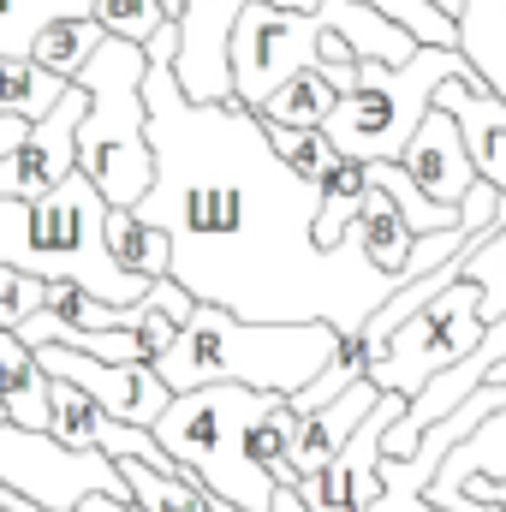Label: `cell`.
<instances>
[{
    "mask_svg": "<svg viewBox=\"0 0 506 512\" xmlns=\"http://www.w3.org/2000/svg\"><path fill=\"white\" fill-rule=\"evenodd\" d=\"M155 185L131 209L167 239V280L191 304H215L256 328H334L358 340L364 322L399 292L346 233L334 251L316 245L322 185H304L239 102L191 108L167 66L143 78Z\"/></svg>",
    "mask_w": 506,
    "mask_h": 512,
    "instance_id": "6da1fadb",
    "label": "cell"
},
{
    "mask_svg": "<svg viewBox=\"0 0 506 512\" xmlns=\"http://www.w3.org/2000/svg\"><path fill=\"white\" fill-rule=\"evenodd\" d=\"M340 358V334L310 322V328H256L215 304H197L191 322L173 334V346L149 364L155 382L179 393L197 387H245V393H274L292 399Z\"/></svg>",
    "mask_w": 506,
    "mask_h": 512,
    "instance_id": "7a4b0ae2",
    "label": "cell"
},
{
    "mask_svg": "<svg viewBox=\"0 0 506 512\" xmlns=\"http://www.w3.org/2000/svg\"><path fill=\"white\" fill-rule=\"evenodd\" d=\"M274 405H286V399L245 393V387H197V393H179L149 435L215 507L268 512L274 507V483L251 459V435Z\"/></svg>",
    "mask_w": 506,
    "mask_h": 512,
    "instance_id": "3957f363",
    "label": "cell"
},
{
    "mask_svg": "<svg viewBox=\"0 0 506 512\" xmlns=\"http://www.w3.org/2000/svg\"><path fill=\"white\" fill-rule=\"evenodd\" d=\"M143 78L149 60L143 48L102 36V48L84 60L72 84H84L90 108L78 120V173L96 185L108 209H137L143 191L155 185V155H149V114H143Z\"/></svg>",
    "mask_w": 506,
    "mask_h": 512,
    "instance_id": "277c9868",
    "label": "cell"
},
{
    "mask_svg": "<svg viewBox=\"0 0 506 512\" xmlns=\"http://www.w3.org/2000/svg\"><path fill=\"white\" fill-rule=\"evenodd\" d=\"M465 72L471 66L459 60V48H417L405 66H358V90L334 102L322 137L334 143L340 161H358V167L399 161L411 131L429 114V96Z\"/></svg>",
    "mask_w": 506,
    "mask_h": 512,
    "instance_id": "5b68a950",
    "label": "cell"
},
{
    "mask_svg": "<svg viewBox=\"0 0 506 512\" xmlns=\"http://www.w3.org/2000/svg\"><path fill=\"white\" fill-rule=\"evenodd\" d=\"M477 304H483V298H477L471 280H453L447 292H435L405 328L387 334L381 352H370V358L358 352V358H364V382L376 387V393H393V399L411 405L441 370H453V364L477 346V334H483Z\"/></svg>",
    "mask_w": 506,
    "mask_h": 512,
    "instance_id": "8992f818",
    "label": "cell"
},
{
    "mask_svg": "<svg viewBox=\"0 0 506 512\" xmlns=\"http://www.w3.org/2000/svg\"><path fill=\"white\" fill-rule=\"evenodd\" d=\"M0 483L42 512H78L90 495L131 501L114 459L60 447L54 435H30V429H12V423H0Z\"/></svg>",
    "mask_w": 506,
    "mask_h": 512,
    "instance_id": "52a82bcc",
    "label": "cell"
},
{
    "mask_svg": "<svg viewBox=\"0 0 506 512\" xmlns=\"http://www.w3.org/2000/svg\"><path fill=\"white\" fill-rule=\"evenodd\" d=\"M322 36L328 24L316 12H274V6H245L227 42V72H233V102L256 114L286 78L322 72Z\"/></svg>",
    "mask_w": 506,
    "mask_h": 512,
    "instance_id": "ba28073f",
    "label": "cell"
},
{
    "mask_svg": "<svg viewBox=\"0 0 506 512\" xmlns=\"http://www.w3.org/2000/svg\"><path fill=\"white\" fill-rule=\"evenodd\" d=\"M143 322H149V304H96L90 292L54 280L42 310L12 334L24 352H42V346H66L78 358H96V364H149V346H143Z\"/></svg>",
    "mask_w": 506,
    "mask_h": 512,
    "instance_id": "9c48e42d",
    "label": "cell"
},
{
    "mask_svg": "<svg viewBox=\"0 0 506 512\" xmlns=\"http://www.w3.org/2000/svg\"><path fill=\"white\" fill-rule=\"evenodd\" d=\"M36 370H42L48 382L78 387L102 417H114V423H126V429H155L161 411L173 405V393L155 382L149 364H96V358L66 352V346H42V352H36Z\"/></svg>",
    "mask_w": 506,
    "mask_h": 512,
    "instance_id": "30bf717a",
    "label": "cell"
},
{
    "mask_svg": "<svg viewBox=\"0 0 506 512\" xmlns=\"http://www.w3.org/2000/svg\"><path fill=\"white\" fill-rule=\"evenodd\" d=\"M84 108H90V96H84V84H72L36 126L24 131V143L0 161V197L6 203H36L60 179L78 173V120H84Z\"/></svg>",
    "mask_w": 506,
    "mask_h": 512,
    "instance_id": "8fae6325",
    "label": "cell"
},
{
    "mask_svg": "<svg viewBox=\"0 0 506 512\" xmlns=\"http://www.w3.org/2000/svg\"><path fill=\"white\" fill-rule=\"evenodd\" d=\"M429 108H441L459 126V143H465L477 179L506 197V102L501 96H489V84L477 72H465V78H447L429 96Z\"/></svg>",
    "mask_w": 506,
    "mask_h": 512,
    "instance_id": "7c38bea8",
    "label": "cell"
},
{
    "mask_svg": "<svg viewBox=\"0 0 506 512\" xmlns=\"http://www.w3.org/2000/svg\"><path fill=\"white\" fill-rule=\"evenodd\" d=\"M393 167H399V173L417 185V197L435 203V209H459V203L471 197V185H477V167H471V155H465V143H459V126H453L441 108L423 114V126L411 131V143H405V155H399Z\"/></svg>",
    "mask_w": 506,
    "mask_h": 512,
    "instance_id": "4fadbf2b",
    "label": "cell"
},
{
    "mask_svg": "<svg viewBox=\"0 0 506 512\" xmlns=\"http://www.w3.org/2000/svg\"><path fill=\"white\" fill-rule=\"evenodd\" d=\"M381 405V393L370 382H358V387H346L334 405H322V411H310L298 429H292V441H286V471L304 483V477H316V471H328L340 453H346V441L370 423V411Z\"/></svg>",
    "mask_w": 506,
    "mask_h": 512,
    "instance_id": "5bb4252c",
    "label": "cell"
},
{
    "mask_svg": "<svg viewBox=\"0 0 506 512\" xmlns=\"http://www.w3.org/2000/svg\"><path fill=\"white\" fill-rule=\"evenodd\" d=\"M495 387H506V364L489 376ZM465 483H501L506 489V411H495L483 429H471L447 459H441V471H435V483L423 489V501L429 507H441L447 495H459Z\"/></svg>",
    "mask_w": 506,
    "mask_h": 512,
    "instance_id": "9a60e30c",
    "label": "cell"
},
{
    "mask_svg": "<svg viewBox=\"0 0 506 512\" xmlns=\"http://www.w3.org/2000/svg\"><path fill=\"white\" fill-rule=\"evenodd\" d=\"M459 60L506 102V0H459Z\"/></svg>",
    "mask_w": 506,
    "mask_h": 512,
    "instance_id": "2e32d148",
    "label": "cell"
},
{
    "mask_svg": "<svg viewBox=\"0 0 506 512\" xmlns=\"http://www.w3.org/2000/svg\"><path fill=\"white\" fill-rule=\"evenodd\" d=\"M0 405L12 429L48 435V376L36 370V352H24L12 334H0Z\"/></svg>",
    "mask_w": 506,
    "mask_h": 512,
    "instance_id": "e0dca14e",
    "label": "cell"
},
{
    "mask_svg": "<svg viewBox=\"0 0 506 512\" xmlns=\"http://www.w3.org/2000/svg\"><path fill=\"white\" fill-rule=\"evenodd\" d=\"M447 274L477 286V298H483V304H477V322L506 316V227H489L477 245H465L459 256H447Z\"/></svg>",
    "mask_w": 506,
    "mask_h": 512,
    "instance_id": "ac0fdd59",
    "label": "cell"
},
{
    "mask_svg": "<svg viewBox=\"0 0 506 512\" xmlns=\"http://www.w3.org/2000/svg\"><path fill=\"white\" fill-rule=\"evenodd\" d=\"M328 114H334V90H328L316 72L286 78V84L256 108V120H262L268 131H322L328 126Z\"/></svg>",
    "mask_w": 506,
    "mask_h": 512,
    "instance_id": "d6986e66",
    "label": "cell"
},
{
    "mask_svg": "<svg viewBox=\"0 0 506 512\" xmlns=\"http://www.w3.org/2000/svg\"><path fill=\"white\" fill-rule=\"evenodd\" d=\"M60 18H96V0H0V54L30 60V42Z\"/></svg>",
    "mask_w": 506,
    "mask_h": 512,
    "instance_id": "ffe728a7",
    "label": "cell"
},
{
    "mask_svg": "<svg viewBox=\"0 0 506 512\" xmlns=\"http://www.w3.org/2000/svg\"><path fill=\"white\" fill-rule=\"evenodd\" d=\"M96 48H102V24H96V18H60V24H48V30L30 42V66H42V72H54L60 84H72Z\"/></svg>",
    "mask_w": 506,
    "mask_h": 512,
    "instance_id": "44dd1931",
    "label": "cell"
},
{
    "mask_svg": "<svg viewBox=\"0 0 506 512\" xmlns=\"http://www.w3.org/2000/svg\"><path fill=\"white\" fill-rule=\"evenodd\" d=\"M72 84H60L54 72H42V66H30V60H6L0 54V120H24V126H36L60 96H66Z\"/></svg>",
    "mask_w": 506,
    "mask_h": 512,
    "instance_id": "7402d4cb",
    "label": "cell"
},
{
    "mask_svg": "<svg viewBox=\"0 0 506 512\" xmlns=\"http://www.w3.org/2000/svg\"><path fill=\"white\" fill-rule=\"evenodd\" d=\"M120 477H126V489H131V501L143 512H215V501L185 477V471H149V465H137V459H126L120 465Z\"/></svg>",
    "mask_w": 506,
    "mask_h": 512,
    "instance_id": "603a6c76",
    "label": "cell"
},
{
    "mask_svg": "<svg viewBox=\"0 0 506 512\" xmlns=\"http://www.w3.org/2000/svg\"><path fill=\"white\" fill-rule=\"evenodd\" d=\"M108 251L137 280H167V239L143 227L131 209H108Z\"/></svg>",
    "mask_w": 506,
    "mask_h": 512,
    "instance_id": "cb8c5ba5",
    "label": "cell"
},
{
    "mask_svg": "<svg viewBox=\"0 0 506 512\" xmlns=\"http://www.w3.org/2000/svg\"><path fill=\"white\" fill-rule=\"evenodd\" d=\"M364 191H370V179H364L358 161H340V167L328 173V185H322V215H316V245H322V251H334V245L352 233Z\"/></svg>",
    "mask_w": 506,
    "mask_h": 512,
    "instance_id": "d4e9b609",
    "label": "cell"
},
{
    "mask_svg": "<svg viewBox=\"0 0 506 512\" xmlns=\"http://www.w3.org/2000/svg\"><path fill=\"white\" fill-rule=\"evenodd\" d=\"M352 6H370V12H381V18H387V24H399L417 48H459L453 18H441L429 0H352Z\"/></svg>",
    "mask_w": 506,
    "mask_h": 512,
    "instance_id": "484cf974",
    "label": "cell"
},
{
    "mask_svg": "<svg viewBox=\"0 0 506 512\" xmlns=\"http://www.w3.org/2000/svg\"><path fill=\"white\" fill-rule=\"evenodd\" d=\"M268 149H274L304 185H328V173L340 167V155H334V143H328L322 131H268Z\"/></svg>",
    "mask_w": 506,
    "mask_h": 512,
    "instance_id": "4316f807",
    "label": "cell"
},
{
    "mask_svg": "<svg viewBox=\"0 0 506 512\" xmlns=\"http://www.w3.org/2000/svg\"><path fill=\"white\" fill-rule=\"evenodd\" d=\"M96 24H102V36L131 42V48H149L167 30V18H161L155 0H96Z\"/></svg>",
    "mask_w": 506,
    "mask_h": 512,
    "instance_id": "83f0119b",
    "label": "cell"
},
{
    "mask_svg": "<svg viewBox=\"0 0 506 512\" xmlns=\"http://www.w3.org/2000/svg\"><path fill=\"white\" fill-rule=\"evenodd\" d=\"M48 298V280L36 274H18V268H0V334H18Z\"/></svg>",
    "mask_w": 506,
    "mask_h": 512,
    "instance_id": "f1b7e54d",
    "label": "cell"
},
{
    "mask_svg": "<svg viewBox=\"0 0 506 512\" xmlns=\"http://www.w3.org/2000/svg\"><path fill=\"white\" fill-rule=\"evenodd\" d=\"M0 268H30V203L0 197Z\"/></svg>",
    "mask_w": 506,
    "mask_h": 512,
    "instance_id": "f546056e",
    "label": "cell"
},
{
    "mask_svg": "<svg viewBox=\"0 0 506 512\" xmlns=\"http://www.w3.org/2000/svg\"><path fill=\"white\" fill-rule=\"evenodd\" d=\"M495 209H501V191L477 179V185H471V197L459 203V221H465V233H471V245H477V239H483V233L495 227Z\"/></svg>",
    "mask_w": 506,
    "mask_h": 512,
    "instance_id": "4dcf8cb0",
    "label": "cell"
},
{
    "mask_svg": "<svg viewBox=\"0 0 506 512\" xmlns=\"http://www.w3.org/2000/svg\"><path fill=\"white\" fill-rule=\"evenodd\" d=\"M143 304H149V310H161V316H167L173 328H185V322H191V310H197V304H191V298H185V292H179L173 280H155Z\"/></svg>",
    "mask_w": 506,
    "mask_h": 512,
    "instance_id": "1f68e13d",
    "label": "cell"
},
{
    "mask_svg": "<svg viewBox=\"0 0 506 512\" xmlns=\"http://www.w3.org/2000/svg\"><path fill=\"white\" fill-rule=\"evenodd\" d=\"M24 120H0V161H6V155H12V149H18V143H24Z\"/></svg>",
    "mask_w": 506,
    "mask_h": 512,
    "instance_id": "d6a6232c",
    "label": "cell"
},
{
    "mask_svg": "<svg viewBox=\"0 0 506 512\" xmlns=\"http://www.w3.org/2000/svg\"><path fill=\"white\" fill-rule=\"evenodd\" d=\"M78 512H143V507H137V501H102V495H90Z\"/></svg>",
    "mask_w": 506,
    "mask_h": 512,
    "instance_id": "836d02e7",
    "label": "cell"
},
{
    "mask_svg": "<svg viewBox=\"0 0 506 512\" xmlns=\"http://www.w3.org/2000/svg\"><path fill=\"white\" fill-rule=\"evenodd\" d=\"M256 6H274V12H316V0H256Z\"/></svg>",
    "mask_w": 506,
    "mask_h": 512,
    "instance_id": "e575fe53",
    "label": "cell"
},
{
    "mask_svg": "<svg viewBox=\"0 0 506 512\" xmlns=\"http://www.w3.org/2000/svg\"><path fill=\"white\" fill-rule=\"evenodd\" d=\"M155 6H161V18H173V0H155Z\"/></svg>",
    "mask_w": 506,
    "mask_h": 512,
    "instance_id": "d590c367",
    "label": "cell"
},
{
    "mask_svg": "<svg viewBox=\"0 0 506 512\" xmlns=\"http://www.w3.org/2000/svg\"><path fill=\"white\" fill-rule=\"evenodd\" d=\"M0 423H6V405H0Z\"/></svg>",
    "mask_w": 506,
    "mask_h": 512,
    "instance_id": "8d00e7d4",
    "label": "cell"
}]
</instances>
